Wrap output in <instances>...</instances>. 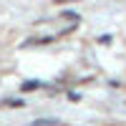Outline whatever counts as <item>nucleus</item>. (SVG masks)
Wrapping results in <instances>:
<instances>
[{"label":"nucleus","mask_w":126,"mask_h":126,"mask_svg":"<svg viewBox=\"0 0 126 126\" xmlns=\"http://www.w3.org/2000/svg\"><path fill=\"white\" fill-rule=\"evenodd\" d=\"M63 18H68V20H81L78 13H73V10H66V13H63Z\"/></svg>","instance_id":"20e7f679"},{"label":"nucleus","mask_w":126,"mask_h":126,"mask_svg":"<svg viewBox=\"0 0 126 126\" xmlns=\"http://www.w3.org/2000/svg\"><path fill=\"white\" fill-rule=\"evenodd\" d=\"M3 106H15V109H23V106H25V101H23V98H5V101H3Z\"/></svg>","instance_id":"7ed1b4c3"},{"label":"nucleus","mask_w":126,"mask_h":126,"mask_svg":"<svg viewBox=\"0 0 126 126\" xmlns=\"http://www.w3.org/2000/svg\"><path fill=\"white\" fill-rule=\"evenodd\" d=\"M68 101H81V93H76V91H68Z\"/></svg>","instance_id":"39448f33"},{"label":"nucleus","mask_w":126,"mask_h":126,"mask_svg":"<svg viewBox=\"0 0 126 126\" xmlns=\"http://www.w3.org/2000/svg\"><path fill=\"white\" fill-rule=\"evenodd\" d=\"M28 126H63L58 119H35V121H30Z\"/></svg>","instance_id":"f03ea898"},{"label":"nucleus","mask_w":126,"mask_h":126,"mask_svg":"<svg viewBox=\"0 0 126 126\" xmlns=\"http://www.w3.org/2000/svg\"><path fill=\"white\" fill-rule=\"evenodd\" d=\"M38 88H46V83H40V81H25L23 86H20V93H28V91H38Z\"/></svg>","instance_id":"f257e3e1"}]
</instances>
